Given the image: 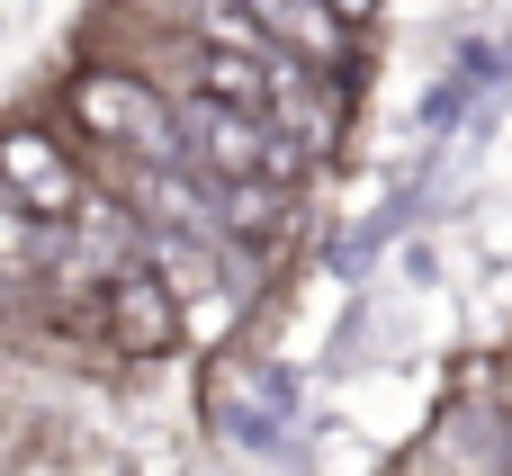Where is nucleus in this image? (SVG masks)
I'll list each match as a JSON object with an SVG mask.
<instances>
[{
  "instance_id": "obj_3",
  "label": "nucleus",
  "mask_w": 512,
  "mask_h": 476,
  "mask_svg": "<svg viewBox=\"0 0 512 476\" xmlns=\"http://www.w3.org/2000/svg\"><path fill=\"white\" fill-rule=\"evenodd\" d=\"M0 189H9L36 225H63V216L90 198L81 153H63V144H54V135H36V126H9V135H0Z\"/></svg>"
},
{
  "instance_id": "obj_6",
  "label": "nucleus",
  "mask_w": 512,
  "mask_h": 476,
  "mask_svg": "<svg viewBox=\"0 0 512 476\" xmlns=\"http://www.w3.org/2000/svg\"><path fill=\"white\" fill-rule=\"evenodd\" d=\"M324 9H333V18H342V27H360V18H369V9H378V0H324Z\"/></svg>"
},
{
  "instance_id": "obj_2",
  "label": "nucleus",
  "mask_w": 512,
  "mask_h": 476,
  "mask_svg": "<svg viewBox=\"0 0 512 476\" xmlns=\"http://www.w3.org/2000/svg\"><path fill=\"white\" fill-rule=\"evenodd\" d=\"M171 108V126H180V153H189V171L198 180H261V162H270V126L261 117H243V108H225V99H162Z\"/></svg>"
},
{
  "instance_id": "obj_4",
  "label": "nucleus",
  "mask_w": 512,
  "mask_h": 476,
  "mask_svg": "<svg viewBox=\"0 0 512 476\" xmlns=\"http://www.w3.org/2000/svg\"><path fill=\"white\" fill-rule=\"evenodd\" d=\"M243 18H252L288 63H306V72H342V63H351V45H360L324 0H243Z\"/></svg>"
},
{
  "instance_id": "obj_5",
  "label": "nucleus",
  "mask_w": 512,
  "mask_h": 476,
  "mask_svg": "<svg viewBox=\"0 0 512 476\" xmlns=\"http://www.w3.org/2000/svg\"><path fill=\"white\" fill-rule=\"evenodd\" d=\"M27 261H36V216L0 189V270H27Z\"/></svg>"
},
{
  "instance_id": "obj_1",
  "label": "nucleus",
  "mask_w": 512,
  "mask_h": 476,
  "mask_svg": "<svg viewBox=\"0 0 512 476\" xmlns=\"http://www.w3.org/2000/svg\"><path fill=\"white\" fill-rule=\"evenodd\" d=\"M99 342L117 351V360H171L180 351V333H189V315H180V288L153 270V261H135V270H117L108 288H99Z\"/></svg>"
}]
</instances>
